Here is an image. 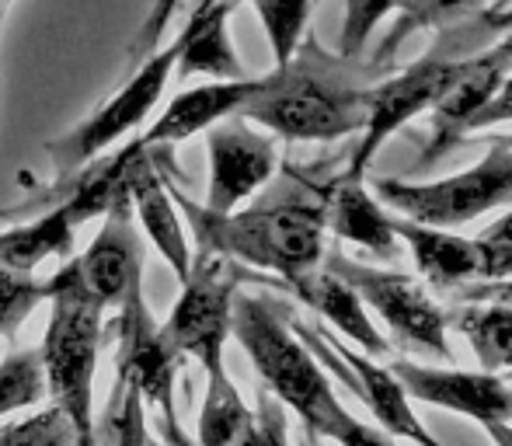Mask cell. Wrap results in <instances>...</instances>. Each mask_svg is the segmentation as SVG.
<instances>
[{
    "instance_id": "obj_1",
    "label": "cell",
    "mask_w": 512,
    "mask_h": 446,
    "mask_svg": "<svg viewBox=\"0 0 512 446\" xmlns=\"http://www.w3.org/2000/svg\"><path fill=\"white\" fill-rule=\"evenodd\" d=\"M230 335H237V342L251 356L258 377L265 380V391L279 405L293 408L304 419L307 433L338 446H394L391 436L359 422L335 398L331 380L324 377L314 352L290 328V314L283 311V304L237 293Z\"/></svg>"
},
{
    "instance_id": "obj_2",
    "label": "cell",
    "mask_w": 512,
    "mask_h": 446,
    "mask_svg": "<svg viewBox=\"0 0 512 446\" xmlns=\"http://www.w3.org/2000/svg\"><path fill=\"white\" fill-rule=\"evenodd\" d=\"M349 70V56L335 60L310 46L286 67L258 77L255 95L237 115L258 122L283 140H338V136L363 133L370 88L359 84Z\"/></svg>"
},
{
    "instance_id": "obj_3",
    "label": "cell",
    "mask_w": 512,
    "mask_h": 446,
    "mask_svg": "<svg viewBox=\"0 0 512 446\" xmlns=\"http://www.w3.org/2000/svg\"><path fill=\"white\" fill-rule=\"evenodd\" d=\"M182 213L189 217L196 241L203 251L244 262L251 269H262L279 276V286H290L310 276L324 262V206L310 199H290V203L255 206V210L213 213L196 206L192 199L175 196Z\"/></svg>"
},
{
    "instance_id": "obj_4",
    "label": "cell",
    "mask_w": 512,
    "mask_h": 446,
    "mask_svg": "<svg viewBox=\"0 0 512 446\" xmlns=\"http://www.w3.org/2000/svg\"><path fill=\"white\" fill-rule=\"evenodd\" d=\"M46 286L49 325L39 349L42 373H46V394H53V405L70 419V426L77 433V446H95L91 394H95L105 304L88 290L77 258L63 265Z\"/></svg>"
},
{
    "instance_id": "obj_5",
    "label": "cell",
    "mask_w": 512,
    "mask_h": 446,
    "mask_svg": "<svg viewBox=\"0 0 512 446\" xmlns=\"http://www.w3.org/2000/svg\"><path fill=\"white\" fill-rule=\"evenodd\" d=\"M467 21V18H464ZM464 21H453L446 25V35L422 56L415 60L408 70H401L398 77L370 88V105H366V126H363V140L352 150V161L345 175L352 178H366V168L377 157V150L398 133L405 122H411L415 115L429 112L439 102V95L446 91L450 77L457 74V67L467 60L471 53H478L481 39H474L464 28Z\"/></svg>"
},
{
    "instance_id": "obj_6",
    "label": "cell",
    "mask_w": 512,
    "mask_h": 446,
    "mask_svg": "<svg viewBox=\"0 0 512 446\" xmlns=\"http://www.w3.org/2000/svg\"><path fill=\"white\" fill-rule=\"evenodd\" d=\"M377 192L401 217L453 230L512 203V143L495 136L492 150L460 175L439 178V182L384 178Z\"/></svg>"
},
{
    "instance_id": "obj_7",
    "label": "cell",
    "mask_w": 512,
    "mask_h": 446,
    "mask_svg": "<svg viewBox=\"0 0 512 446\" xmlns=\"http://www.w3.org/2000/svg\"><path fill=\"white\" fill-rule=\"evenodd\" d=\"M244 279V269L216 251L199 248L192 258L189 276L182 279V297L171 311L164 338L178 356L199 359L206 373L223 366V345L230 338V318H234V297Z\"/></svg>"
},
{
    "instance_id": "obj_8",
    "label": "cell",
    "mask_w": 512,
    "mask_h": 446,
    "mask_svg": "<svg viewBox=\"0 0 512 446\" xmlns=\"http://www.w3.org/2000/svg\"><path fill=\"white\" fill-rule=\"evenodd\" d=\"M324 269L335 272L338 279L359 293L373 314L387 325L394 342L415 352H432L439 359H450V342H446V314L436 307V300L425 293V286L401 272H384L373 265L352 262L345 255H324Z\"/></svg>"
},
{
    "instance_id": "obj_9",
    "label": "cell",
    "mask_w": 512,
    "mask_h": 446,
    "mask_svg": "<svg viewBox=\"0 0 512 446\" xmlns=\"http://www.w3.org/2000/svg\"><path fill=\"white\" fill-rule=\"evenodd\" d=\"M178 53H182V42H178V35H175L171 46H164L157 56L143 60L140 67H136V74L129 77V81L122 84V88L115 91L91 119H84L74 133H67L60 143H53V147H49V157H53L56 171L63 175V171L81 168L84 161H95L105 147H112V143L122 140L129 129L140 126V122L154 112V105L161 102L164 84H168V77L175 74Z\"/></svg>"
},
{
    "instance_id": "obj_10",
    "label": "cell",
    "mask_w": 512,
    "mask_h": 446,
    "mask_svg": "<svg viewBox=\"0 0 512 446\" xmlns=\"http://www.w3.org/2000/svg\"><path fill=\"white\" fill-rule=\"evenodd\" d=\"M290 328L297 332L300 342L314 352L317 363H328L331 370L359 394V401H363L373 412V419L380 422V433H387L391 440H408L415 446H443L422 426V419L411 412L405 387L398 384V377H394L387 366L373 363L366 352H356L352 345H345L342 338L324 335L321 328L304 325V321L290 318Z\"/></svg>"
},
{
    "instance_id": "obj_11",
    "label": "cell",
    "mask_w": 512,
    "mask_h": 446,
    "mask_svg": "<svg viewBox=\"0 0 512 446\" xmlns=\"http://www.w3.org/2000/svg\"><path fill=\"white\" fill-rule=\"evenodd\" d=\"M178 352L154 325L147 304H143V286L133 290L119 304V356H115V380L133 387L143 398V405L161 408L164 429L171 436V446H189V440L178 429L175 415V373H178Z\"/></svg>"
},
{
    "instance_id": "obj_12",
    "label": "cell",
    "mask_w": 512,
    "mask_h": 446,
    "mask_svg": "<svg viewBox=\"0 0 512 446\" xmlns=\"http://www.w3.org/2000/svg\"><path fill=\"white\" fill-rule=\"evenodd\" d=\"M509 74H512V35L502 39L499 46L478 49V53H471L460 63L457 74L446 84V91L439 95V102L429 109L432 133L425 140L422 154H418V168L439 161V157L450 154L464 140L471 119L485 109V102L502 88V81Z\"/></svg>"
},
{
    "instance_id": "obj_13",
    "label": "cell",
    "mask_w": 512,
    "mask_h": 446,
    "mask_svg": "<svg viewBox=\"0 0 512 446\" xmlns=\"http://www.w3.org/2000/svg\"><path fill=\"white\" fill-rule=\"evenodd\" d=\"M209 133V192L206 210L234 213L276 175V143L265 133H255L248 119L227 115Z\"/></svg>"
},
{
    "instance_id": "obj_14",
    "label": "cell",
    "mask_w": 512,
    "mask_h": 446,
    "mask_svg": "<svg viewBox=\"0 0 512 446\" xmlns=\"http://www.w3.org/2000/svg\"><path fill=\"white\" fill-rule=\"evenodd\" d=\"M387 370L398 377L408 398L446 408V412H460L478 426L492 419H512V387L499 373L439 370V366H418L408 363V359H394Z\"/></svg>"
},
{
    "instance_id": "obj_15",
    "label": "cell",
    "mask_w": 512,
    "mask_h": 446,
    "mask_svg": "<svg viewBox=\"0 0 512 446\" xmlns=\"http://www.w3.org/2000/svg\"><path fill=\"white\" fill-rule=\"evenodd\" d=\"M88 290L108 307H119L133 290H140L143 279V244L133 227V203L129 192L105 213V223L91 248L77 258Z\"/></svg>"
},
{
    "instance_id": "obj_16",
    "label": "cell",
    "mask_w": 512,
    "mask_h": 446,
    "mask_svg": "<svg viewBox=\"0 0 512 446\" xmlns=\"http://www.w3.org/2000/svg\"><path fill=\"white\" fill-rule=\"evenodd\" d=\"M126 192H129V203H133V213L140 217L147 237L154 241V248L164 255L171 272L178 279H185L192 265V251L189 241H185L178 203L168 196L161 175L154 171V161H150V150L140 140H133V154H129L126 164Z\"/></svg>"
},
{
    "instance_id": "obj_17",
    "label": "cell",
    "mask_w": 512,
    "mask_h": 446,
    "mask_svg": "<svg viewBox=\"0 0 512 446\" xmlns=\"http://www.w3.org/2000/svg\"><path fill=\"white\" fill-rule=\"evenodd\" d=\"M398 241L415 258L418 276L436 290H460L471 279H481V251L474 237L453 234L450 227H429L408 217H391Z\"/></svg>"
},
{
    "instance_id": "obj_18",
    "label": "cell",
    "mask_w": 512,
    "mask_h": 446,
    "mask_svg": "<svg viewBox=\"0 0 512 446\" xmlns=\"http://www.w3.org/2000/svg\"><path fill=\"white\" fill-rule=\"evenodd\" d=\"M324 223L335 230L342 241L359 244L370 255L384 258V262H398L401 241L391 227V217L380 210L377 199L366 192L363 178L342 175L324 189Z\"/></svg>"
},
{
    "instance_id": "obj_19",
    "label": "cell",
    "mask_w": 512,
    "mask_h": 446,
    "mask_svg": "<svg viewBox=\"0 0 512 446\" xmlns=\"http://www.w3.org/2000/svg\"><path fill=\"white\" fill-rule=\"evenodd\" d=\"M258 81H220V84H203V88H192V91H182L175 102L168 105L161 115L154 119V126L140 136L143 147H175V143L189 140L196 133H206L209 126H216L220 119L227 115H237L244 109L251 95H255Z\"/></svg>"
},
{
    "instance_id": "obj_20",
    "label": "cell",
    "mask_w": 512,
    "mask_h": 446,
    "mask_svg": "<svg viewBox=\"0 0 512 446\" xmlns=\"http://www.w3.org/2000/svg\"><path fill=\"white\" fill-rule=\"evenodd\" d=\"M286 290H290L300 304L314 307L321 318H328L331 328H338L342 335H349L352 342L359 345V352H366L370 359L387 356V352H391V342H387V338L380 335V328L370 321V314H366V304L359 300V293L352 290L345 279H338L335 272L317 269V272H310V276L297 279V283H290Z\"/></svg>"
},
{
    "instance_id": "obj_21",
    "label": "cell",
    "mask_w": 512,
    "mask_h": 446,
    "mask_svg": "<svg viewBox=\"0 0 512 446\" xmlns=\"http://www.w3.org/2000/svg\"><path fill=\"white\" fill-rule=\"evenodd\" d=\"M230 11H234V0H220L206 11H192L189 25L178 32V42H182V53L175 63L178 81L196 74L216 77V81H241L244 77V67L227 32Z\"/></svg>"
},
{
    "instance_id": "obj_22",
    "label": "cell",
    "mask_w": 512,
    "mask_h": 446,
    "mask_svg": "<svg viewBox=\"0 0 512 446\" xmlns=\"http://www.w3.org/2000/svg\"><path fill=\"white\" fill-rule=\"evenodd\" d=\"M74 251V220L56 206L42 220L0 234V265L11 272H32L46 258Z\"/></svg>"
},
{
    "instance_id": "obj_23",
    "label": "cell",
    "mask_w": 512,
    "mask_h": 446,
    "mask_svg": "<svg viewBox=\"0 0 512 446\" xmlns=\"http://www.w3.org/2000/svg\"><path fill=\"white\" fill-rule=\"evenodd\" d=\"M457 332L471 342L474 356H478L481 370L499 373L512 370V307L502 304H467L446 318Z\"/></svg>"
},
{
    "instance_id": "obj_24",
    "label": "cell",
    "mask_w": 512,
    "mask_h": 446,
    "mask_svg": "<svg viewBox=\"0 0 512 446\" xmlns=\"http://www.w3.org/2000/svg\"><path fill=\"white\" fill-rule=\"evenodd\" d=\"M255 426V412L241 401V391L227 370L206 373V401L199 412V446H237Z\"/></svg>"
},
{
    "instance_id": "obj_25",
    "label": "cell",
    "mask_w": 512,
    "mask_h": 446,
    "mask_svg": "<svg viewBox=\"0 0 512 446\" xmlns=\"http://www.w3.org/2000/svg\"><path fill=\"white\" fill-rule=\"evenodd\" d=\"M310 4L314 0H251V7L262 18L265 35H269L276 67H286L297 56L310 21Z\"/></svg>"
},
{
    "instance_id": "obj_26",
    "label": "cell",
    "mask_w": 512,
    "mask_h": 446,
    "mask_svg": "<svg viewBox=\"0 0 512 446\" xmlns=\"http://www.w3.org/2000/svg\"><path fill=\"white\" fill-rule=\"evenodd\" d=\"M95 446H150L143 398L119 380L112 384V398H108L102 422H95Z\"/></svg>"
},
{
    "instance_id": "obj_27",
    "label": "cell",
    "mask_w": 512,
    "mask_h": 446,
    "mask_svg": "<svg viewBox=\"0 0 512 446\" xmlns=\"http://www.w3.org/2000/svg\"><path fill=\"white\" fill-rule=\"evenodd\" d=\"M46 398V373L39 352H11L0 363V415L21 412Z\"/></svg>"
},
{
    "instance_id": "obj_28",
    "label": "cell",
    "mask_w": 512,
    "mask_h": 446,
    "mask_svg": "<svg viewBox=\"0 0 512 446\" xmlns=\"http://www.w3.org/2000/svg\"><path fill=\"white\" fill-rule=\"evenodd\" d=\"M481 7V0H401V21L394 25V35L387 39V53L398 46L405 35L418 32V28H446L453 21L471 18Z\"/></svg>"
},
{
    "instance_id": "obj_29",
    "label": "cell",
    "mask_w": 512,
    "mask_h": 446,
    "mask_svg": "<svg viewBox=\"0 0 512 446\" xmlns=\"http://www.w3.org/2000/svg\"><path fill=\"white\" fill-rule=\"evenodd\" d=\"M42 300H49L46 283H35L25 272H11L0 265V338H14L21 321H25Z\"/></svg>"
},
{
    "instance_id": "obj_30",
    "label": "cell",
    "mask_w": 512,
    "mask_h": 446,
    "mask_svg": "<svg viewBox=\"0 0 512 446\" xmlns=\"http://www.w3.org/2000/svg\"><path fill=\"white\" fill-rule=\"evenodd\" d=\"M401 0H345V18H342V39H338V56L356 60L363 46L370 42L373 28L398 11Z\"/></svg>"
},
{
    "instance_id": "obj_31",
    "label": "cell",
    "mask_w": 512,
    "mask_h": 446,
    "mask_svg": "<svg viewBox=\"0 0 512 446\" xmlns=\"http://www.w3.org/2000/svg\"><path fill=\"white\" fill-rule=\"evenodd\" d=\"M481 279H512V210L485 227L478 237Z\"/></svg>"
},
{
    "instance_id": "obj_32",
    "label": "cell",
    "mask_w": 512,
    "mask_h": 446,
    "mask_svg": "<svg viewBox=\"0 0 512 446\" xmlns=\"http://www.w3.org/2000/svg\"><path fill=\"white\" fill-rule=\"evenodd\" d=\"M237 446H290L286 443V415L283 405L272 398L269 391H262L258 398V412H255V426Z\"/></svg>"
},
{
    "instance_id": "obj_33",
    "label": "cell",
    "mask_w": 512,
    "mask_h": 446,
    "mask_svg": "<svg viewBox=\"0 0 512 446\" xmlns=\"http://www.w3.org/2000/svg\"><path fill=\"white\" fill-rule=\"evenodd\" d=\"M499 122H512V74L502 81V88L495 91L492 98L485 102V109L471 119V126H467V136L471 133H481V129H492L499 126Z\"/></svg>"
},
{
    "instance_id": "obj_34",
    "label": "cell",
    "mask_w": 512,
    "mask_h": 446,
    "mask_svg": "<svg viewBox=\"0 0 512 446\" xmlns=\"http://www.w3.org/2000/svg\"><path fill=\"white\" fill-rule=\"evenodd\" d=\"M460 300L464 304H502L512 307V279H485V283H467L460 286Z\"/></svg>"
},
{
    "instance_id": "obj_35",
    "label": "cell",
    "mask_w": 512,
    "mask_h": 446,
    "mask_svg": "<svg viewBox=\"0 0 512 446\" xmlns=\"http://www.w3.org/2000/svg\"><path fill=\"white\" fill-rule=\"evenodd\" d=\"M481 429L488 433V440L495 446H512V426L502 419H492V422H481Z\"/></svg>"
},
{
    "instance_id": "obj_36",
    "label": "cell",
    "mask_w": 512,
    "mask_h": 446,
    "mask_svg": "<svg viewBox=\"0 0 512 446\" xmlns=\"http://www.w3.org/2000/svg\"><path fill=\"white\" fill-rule=\"evenodd\" d=\"M213 4H220V0H196V11H206V7H213Z\"/></svg>"
},
{
    "instance_id": "obj_37",
    "label": "cell",
    "mask_w": 512,
    "mask_h": 446,
    "mask_svg": "<svg viewBox=\"0 0 512 446\" xmlns=\"http://www.w3.org/2000/svg\"><path fill=\"white\" fill-rule=\"evenodd\" d=\"M4 4H7V0H0V11H4Z\"/></svg>"
},
{
    "instance_id": "obj_38",
    "label": "cell",
    "mask_w": 512,
    "mask_h": 446,
    "mask_svg": "<svg viewBox=\"0 0 512 446\" xmlns=\"http://www.w3.org/2000/svg\"><path fill=\"white\" fill-rule=\"evenodd\" d=\"M0 28H4V18H0Z\"/></svg>"
},
{
    "instance_id": "obj_39",
    "label": "cell",
    "mask_w": 512,
    "mask_h": 446,
    "mask_svg": "<svg viewBox=\"0 0 512 446\" xmlns=\"http://www.w3.org/2000/svg\"><path fill=\"white\" fill-rule=\"evenodd\" d=\"M509 380H512V370H509Z\"/></svg>"
}]
</instances>
